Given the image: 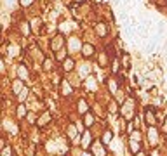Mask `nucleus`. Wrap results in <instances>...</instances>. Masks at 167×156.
<instances>
[{
	"label": "nucleus",
	"instance_id": "obj_1",
	"mask_svg": "<svg viewBox=\"0 0 167 156\" xmlns=\"http://www.w3.org/2000/svg\"><path fill=\"white\" fill-rule=\"evenodd\" d=\"M144 121L148 127H155V121H157V116H155V109L152 106H148L144 109Z\"/></svg>",
	"mask_w": 167,
	"mask_h": 156
},
{
	"label": "nucleus",
	"instance_id": "obj_2",
	"mask_svg": "<svg viewBox=\"0 0 167 156\" xmlns=\"http://www.w3.org/2000/svg\"><path fill=\"white\" fill-rule=\"evenodd\" d=\"M63 45H65V37H63V35L59 33V35H56V37L52 38V42H51V47H52V50L59 52V50L63 49Z\"/></svg>",
	"mask_w": 167,
	"mask_h": 156
},
{
	"label": "nucleus",
	"instance_id": "obj_3",
	"mask_svg": "<svg viewBox=\"0 0 167 156\" xmlns=\"http://www.w3.org/2000/svg\"><path fill=\"white\" fill-rule=\"evenodd\" d=\"M91 151L94 156H106V149H104V144L103 142H94L91 146Z\"/></svg>",
	"mask_w": 167,
	"mask_h": 156
},
{
	"label": "nucleus",
	"instance_id": "obj_4",
	"mask_svg": "<svg viewBox=\"0 0 167 156\" xmlns=\"http://www.w3.org/2000/svg\"><path fill=\"white\" fill-rule=\"evenodd\" d=\"M148 141H150L152 146H157L158 144V132H157L155 127H150V130H148Z\"/></svg>",
	"mask_w": 167,
	"mask_h": 156
},
{
	"label": "nucleus",
	"instance_id": "obj_5",
	"mask_svg": "<svg viewBox=\"0 0 167 156\" xmlns=\"http://www.w3.org/2000/svg\"><path fill=\"white\" fill-rule=\"evenodd\" d=\"M124 116H127V120H132V116H134V111H132V101L129 99L127 102H125V106H124Z\"/></svg>",
	"mask_w": 167,
	"mask_h": 156
},
{
	"label": "nucleus",
	"instance_id": "obj_6",
	"mask_svg": "<svg viewBox=\"0 0 167 156\" xmlns=\"http://www.w3.org/2000/svg\"><path fill=\"white\" fill-rule=\"evenodd\" d=\"M80 52L86 56V57H91L92 54H94V47L91 45V43H84L82 45V49H80Z\"/></svg>",
	"mask_w": 167,
	"mask_h": 156
},
{
	"label": "nucleus",
	"instance_id": "obj_7",
	"mask_svg": "<svg viewBox=\"0 0 167 156\" xmlns=\"http://www.w3.org/2000/svg\"><path fill=\"white\" fill-rule=\"evenodd\" d=\"M96 33H98V37H101V38H104V37H106V25H104V23H98L96 25Z\"/></svg>",
	"mask_w": 167,
	"mask_h": 156
},
{
	"label": "nucleus",
	"instance_id": "obj_8",
	"mask_svg": "<svg viewBox=\"0 0 167 156\" xmlns=\"http://www.w3.org/2000/svg\"><path fill=\"white\" fill-rule=\"evenodd\" d=\"M129 147H131V151H132L134 154L141 153V142H139V141H134V139H131V141H129Z\"/></svg>",
	"mask_w": 167,
	"mask_h": 156
},
{
	"label": "nucleus",
	"instance_id": "obj_9",
	"mask_svg": "<svg viewBox=\"0 0 167 156\" xmlns=\"http://www.w3.org/2000/svg\"><path fill=\"white\" fill-rule=\"evenodd\" d=\"M82 146L84 147H91L92 144H91V133H89V130H84V135H82Z\"/></svg>",
	"mask_w": 167,
	"mask_h": 156
},
{
	"label": "nucleus",
	"instance_id": "obj_10",
	"mask_svg": "<svg viewBox=\"0 0 167 156\" xmlns=\"http://www.w3.org/2000/svg\"><path fill=\"white\" fill-rule=\"evenodd\" d=\"M61 87H63V88H61V94H63V96H70V94H71V85H70L66 80L61 82Z\"/></svg>",
	"mask_w": 167,
	"mask_h": 156
},
{
	"label": "nucleus",
	"instance_id": "obj_11",
	"mask_svg": "<svg viewBox=\"0 0 167 156\" xmlns=\"http://www.w3.org/2000/svg\"><path fill=\"white\" fill-rule=\"evenodd\" d=\"M75 68V61L73 59H65V61H63V70H65V71H71Z\"/></svg>",
	"mask_w": 167,
	"mask_h": 156
},
{
	"label": "nucleus",
	"instance_id": "obj_12",
	"mask_svg": "<svg viewBox=\"0 0 167 156\" xmlns=\"http://www.w3.org/2000/svg\"><path fill=\"white\" fill-rule=\"evenodd\" d=\"M21 90H23V80L17 78V80L12 82V92H14V94H19Z\"/></svg>",
	"mask_w": 167,
	"mask_h": 156
},
{
	"label": "nucleus",
	"instance_id": "obj_13",
	"mask_svg": "<svg viewBox=\"0 0 167 156\" xmlns=\"http://www.w3.org/2000/svg\"><path fill=\"white\" fill-rule=\"evenodd\" d=\"M17 76H19V80H26V78H28V70H26V66H25V64H21V66H19Z\"/></svg>",
	"mask_w": 167,
	"mask_h": 156
},
{
	"label": "nucleus",
	"instance_id": "obj_14",
	"mask_svg": "<svg viewBox=\"0 0 167 156\" xmlns=\"http://www.w3.org/2000/svg\"><path fill=\"white\" fill-rule=\"evenodd\" d=\"M87 111H89V104L86 102V101H78V113L80 115H87Z\"/></svg>",
	"mask_w": 167,
	"mask_h": 156
},
{
	"label": "nucleus",
	"instance_id": "obj_15",
	"mask_svg": "<svg viewBox=\"0 0 167 156\" xmlns=\"http://www.w3.org/2000/svg\"><path fill=\"white\" fill-rule=\"evenodd\" d=\"M49 121H51V115H49V113H44V115L37 120V125L42 127V125H45V123H49Z\"/></svg>",
	"mask_w": 167,
	"mask_h": 156
},
{
	"label": "nucleus",
	"instance_id": "obj_16",
	"mask_svg": "<svg viewBox=\"0 0 167 156\" xmlns=\"http://www.w3.org/2000/svg\"><path fill=\"white\" fill-rule=\"evenodd\" d=\"M25 116H26V106L19 104L17 106V118H25Z\"/></svg>",
	"mask_w": 167,
	"mask_h": 156
},
{
	"label": "nucleus",
	"instance_id": "obj_17",
	"mask_svg": "<svg viewBox=\"0 0 167 156\" xmlns=\"http://www.w3.org/2000/svg\"><path fill=\"white\" fill-rule=\"evenodd\" d=\"M113 139V133L110 132V130H106V132H104V135H103V144L104 146H106V144H110V141Z\"/></svg>",
	"mask_w": 167,
	"mask_h": 156
},
{
	"label": "nucleus",
	"instance_id": "obj_18",
	"mask_svg": "<svg viewBox=\"0 0 167 156\" xmlns=\"http://www.w3.org/2000/svg\"><path fill=\"white\" fill-rule=\"evenodd\" d=\"M84 123H86V127H91V125L94 123V116H92L91 113H87V115H84Z\"/></svg>",
	"mask_w": 167,
	"mask_h": 156
},
{
	"label": "nucleus",
	"instance_id": "obj_19",
	"mask_svg": "<svg viewBox=\"0 0 167 156\" xmlns=\"http://www.w3.org/2000/svg\"><path fill=\"white\" fill-rule=\"evenodd\" d=\"M21 33H23V35H30V25L26 23V21L21 23Z\"/></svg>",
	"mask_w": 167,
	"mask_h": 156
},
{
	"label": "nucleus",
	"instance_id": "obj_20",
	"mask_svg": "<svg viewBox=\"0 0 167 156\" xmlns=\"http://www.w3.org/2000/svg\"><path fill=\"white\" fill-rule=\"evenodd\" d=\"M108 57H106V54H101L99 56V66H101V68H104V66H106L108 64V61H106Z\"/></svg>",
	"mask_w": 167,
	"mask_h": 156
},
{
	"label": "nucleus",
	"instance_id": "obj_21",
	"mask_svg": "<svg viewBox=\"0 0 167 156\" xmlns=\"http://www.w3.org/2000/svg\"><path fill=\"white\" fill-rule=\"evenodd\" d=\"M2 156H12V149H11V146H5V147H4Z\"/></svg>",
	"mask_w": 167,
	"mask_h": 156
},
{
	"label": "nucleus",
	"instance_id": "obj_22",
	"mask_svg": "<svg viewBox=\"0 0 167 156\" xmlns=\"http://www.w3.org/2000/svg\"><path fill=\"white\" fill-rule=\"evenodd\" d=\"M33 2H35V0H19V4L23 5V7H30Z\"/></svg>",
	"mask_w": 167,
	"mask_h": 156
},
{
	"label": "nucleus",
	"instance_id": "obj_23",
	"mask_svg": "<svg viewBox=\"0 0 167 156\" xmlns=\"http://www.w3.org/2000/svg\"><path fill=\"white\" fill-rule=\"evenodd\" d=\"M108 87H110V90H112V92L117 90V83H115L113 80H108Z\"/></svg>",
	"mask_w": 167,
	"mask_h": 156
},
{
	"label": "nucleus",
	"instance_id": "obj_24",
	"mask_svg": "<svg viewBox=\"0 0 167 156\" xmlns=\"http://www.w3.org/2000/svg\"><path fill=\"white\" fill-rule=\"evenodd\" d=\"M68 135H70L71 139H75V127H73V125H70V128H68Z\"/></svg>",
	"mask_w": 167,
	"mask_h": 156
},
{
	"label": "nucleus",
	"instance_id": "obj_25",
	"mask_svg": "<svg viewBox=\"0 0 167 156\" xmlns=\"http://www.w3.org/2000/svg\"><path fill=\"white\" fill-rule=\"evenodd\" d=\"M57 61H65V50H59L57 52Z\"/></svg>",
	"mask_w": 167,
	"mask_h": 156
},
{
	"label": "nucleus",
	"instance_id": "obj_26",
	"mask_svg": "<svg viewBox=\"0 0 167 156\" xmlns=\"http://www.w3.org/2000/svg\"><path fill=\"white\" fill-rule=\"evenodd\" d=\"M131 137H132L134 141H138V139H139V132H132V133H131Z\"/></svg>",
	"mask_w": 167,
	"mask_h": 156
},
{
	"label": "nucleus",
	"instance_id": "obj_27",
	"mask_svg": "<svg viewBox=\"0 0 167 156\" xmlns=\"http://www.w3.org/2000/svg\"><path fill=\"white\" fill-rule=\"evenodd\" d=\"M162 132L167 133V118H165V121H164V125H162Z\"/></svg>",
	"mask_w": 167,
	"mask_h": 156
},
{
	"label": "nucleus",
	"instance_id": "obj_28",
	"mask_svg": "<svg viewBox=\"0 0 167 156\" xmlns=\"http://www.w3.org/2000/svg\"><path fill=\"white\" fill-rule=\"evenodd\" d=\"M110 111H113V113H115V111H117V106H115V104H110Z\"/></svg>",
	"mask_w": 167,
	"mask_h": 156
},
{
	"label": "nucleus",
	"instance_id": "obj_29",
	"mask_svg": "<svg viewBox=\"0 0 167 156\" xmlns=\"http://www.w3.org/2000/svg\"><path fill=\"white\" fill-rule=\"evenodd\" d=\"M44 68H45V70H49V68H51V62H49V61H45V64H44Z\"/></svg>",
	"mask_w": 167,
	"mask_h": 156
},
{
	"label": "nucleus",
	"instance_id": "obj_30",
	"mask_svg": "<svg viewBox=\"0 0 167 156\" xmlns=\"http://www.w3.org/2000/svg\"><path fill=\"white\" fill-rule=\"evenodd\" d=\"M136 156H144V154H143V153H138V154H136Z\"/></svg>",
	"mask_w": 167,
	"mask_h": 156
}]
</instances>
